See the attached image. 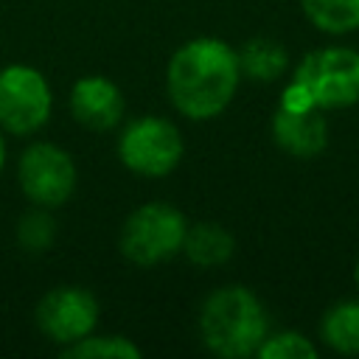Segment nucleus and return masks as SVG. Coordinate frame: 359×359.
<instances>
[{"label":"nucleus","instance_id":"nucleus-10","mask_svg":"<svg viewBox=\"0 0 359 359\" xmlns=\"http://www.w3.org/2000/svg\"><path fill=\"white\" fill-rule=\"evenodd\" d=\"M272 137L286 154L311 160L328 143V123H325L323 109L317 107L292 109V107L278 104L272 115Z\"/></svg>","mask_w":359,"mask_h":359},{"label":"nucleus","instance_id":"nucleus-13","mask_svg":"<svg viewBox=\"0 0 359 359\" xmlns=\"http://www.w3.org/2000/svg\"><path fill=\"white\" fill-rule=\"evenodd\" d=\"M238 65H241V76H250L255 81H275L278 76L286 73L289 56L278 39L255 36L244 42V48L238 50Z\"/></svg>","mask_w":359,"mask_h":359},{"label":"nucleus","instance_id":"nucleus-12","mask_svg":"<svg viewBox=\"0 0 359 359\" xmlns=\"http://www.w3.org/2000/svg\"><path fill=\"white\" fill-rule=\"evenodd\" d=\"M320 339L342 356L359 353V300H339L320 320Z\"/></svg>","mask_w":359,"mask_h":359},{"label":"nucleus","instance_id":"nucleus-6","mask_svg":"<svg viewBox=\"0 0 359 359\" xmlns=\"http://www.w3.org/2000/svg\"><path fill=\"white\" fill-rule=\"evenodd\" d=\"M53 109L48 79L31 65H6L0 70V129L8 135L39 132Z\"/></svg>","mask_w":359,"mask_h":359},{"label":"nucleus","instance_id":"nucleus-14","mask_svg":"<svg viewBox=\"0 0 359 359\" xmlns=\"http://www.w3.org/2000/svg\"><path fill=\"white\" fill-rule=\"evenodd\" d=\"M306 20L331 36L359 31V0H300Z\"/></svg>","mask_w":359,"mask_h":359},{"label":"nucleus","instance_id":"nucleus-9","mask_svg":"<svg viewBox=\"0 0 359 359\" xmlns=\"http://www.w3.org/2000/svg\"><path fill=\"white\" fill-rule=\"evenodd\" d=\"M123 93L107 76H81L70 90V115L90 132H109L123 118Z\"/></svg>","mask_w":359,"mask_h":359},{"label":"nucleus","instance_id":"nucleus-15","mask_svg":"<svg viewBox=\"0 0 359 359\" xmlns=\"http://www.w3.org/2000/svg\"><path fill=\"white\" fill-rule=\"evenodd\" d=\"M143 351L121 334H87L62 348V356L70 359H137Z\"/></svg>","mask_w":359,"mask_h":359},{"label":"nucleus","instance_id":"nucleus-1","mask_svg":"<svg viewBox=\"0 0 359 359\" xmlns=\"http://www.w3.org/2000/svg\"><path fill=\"white\" fill-rule=\"evenodd\" d=\"M241 81L238 50L219 36H196L180 45L165 67L171 107L191 121L219 118Z\"/></svg>","mask_w":359,"mask_h":359},{"label":"nucleus","instance_id":"nucleus-16","mask_svg":"<svg viewBox=\"0 0 359 359\" xmlns=\"http://www.w3.org/2000/svg\"><path fill=\"white\" fill-rule=\"evenodd\" d=\"M53 238H56V222L50 216V208L34 205L28 213L20 216V222H17V244L25 252L39 255V252L53 247Z\"/></svg>","mask_w":359,"mask_h":359},{"label":"nucleus","instance_id":"nucleus-11","mask_svg":"<svg viewBox=\"0 0 359 359\" xmlns=\"http://www.w3.org/2000/svg\"><path fill=\"white\" fill-rule=\"evenodd\" d=\"M182 252L194 266H202V269L222 266V264H227L233 258L236 238L219 222H196V224H191L185 230Z\"/></svg>","mask_w":359,"mask_h":359},{"label":"nucleus","instance_id":"nucleus-17","mask_svg":"<svg viewBox=\"0 0 359 359\" xmlns=\"http://www.w3.org/2000/svg\"><path fill=\"white\" fill-rule=\"evenodd\" d=\"M320 351L317 345L303 337L300 331H272L264 337L255 356L261 359H314Z\"/></svg>","mask_w":359,"mask_h":359},{"label":"nucleus","instance_id":"nucleus-2","mask_svg":"<svg viewBox=\"0 0 359 359\" xmlns=\"http://www.w3.org/2000/svg\"><path fill=\"white\" fill-rule=\"evenodd\" d=\"M269 334V317L258 294L247 286H219L199 309V339L222 359L255 356Z\"/></svg>","mask_w":359,"mask_h":359},{"label":"nucleus","instance_id":"nucleus-19","mask_svg":"<svg viewBox=\"0 0 359 359\" xmlns=\"http://www.w3.org/2000/svg\"><path fill=\"white\" fill-rule=\"evenodd\" d=\"M353 280H356V289H359V255H356V264H353Z\"/></svg>","mask_w":359,"mask_h":359},{"label":"nucleus","instance_id":"nucleus-8","mask_svg":"<svg viewBox=\"0 0 359 359\" xmlns=\"http://www.w3.org/2000/svg\"><path fill=\"white\" fill-rule=\"evenodd\" d=\"M36 328L56 345H70L98 325V300L84 286H56L45 292L34 311Z\"/></svg>","mask_w":359,"mask_h":359},{"label":"nucleus","instance_id":"nucleus-3","mask_svg":"<svg viewBox=\"0 0 359 359\" xmlns=\"http://www.w3.org/2000/svg\"><path fill=\"white\" fill-rule=\"evenodd\" d=\"M292 81L317 109H348L359 101V50L345 45L317 48L297 62Z\"/></svg>","mask_w":359,"mask_h":359},{"label":"nucleus","instance_id":"nucleus-5","mask_svg":"<svg viewBox=\"0 0 359 359\" xmlns=\"http://www.w3.org/2000/svg\"><path fill=\"white\" fill-rule=\"evenodd\" d=\"M185 143L174 121L160 115H143L123 126L118 135L121 163L140 177H165L182 160Z\"/></svg>","mask_w":359,"mask_h":359},{"label":"nucleus","instance_id":"nucleus-18","mask_svg":"<svg viewBox=\"0 0 359 359\" xmlns=\"http://www.w3.org/2000/svg\"><path fill=\"white\" fill-rule=\"evenodd\" d=\"M3 163H6V140L0 135V168H3Z\"/></svg>","mask_w":359,"mask_h":359},{"label":"nucleus","instance_id":"nucleus-4","mask_svg":"<svg viewBox=\"0 0 359 359\" xmlns=\"http://www.w3.org/2000/svg\"><path fill=\"white\" fill-rule=\"evenodd\" d=\"M185 230L188 222L180 208L168 202H146L126 216L118 247L129 264L154 266L182 252Z\"/></svg>","mask_w":359,"mask_h":359},{"label":"nucleus","instance_id":"nucleus-7","mask_svg":"<svg viewBox=\"0 0 359 359\" xmlns=\"http://www.w3.org/2000/svg\"><path fill=\"white\" fill-rule=\"evenodd\" d=\"M76 180L79 171L70 151L56 143L36 140L25 146L17 160V182L31 205L50 210L65 205L76 191Z\"/></svg>","mask_w":359,"mask_h":359}]
</instances>
